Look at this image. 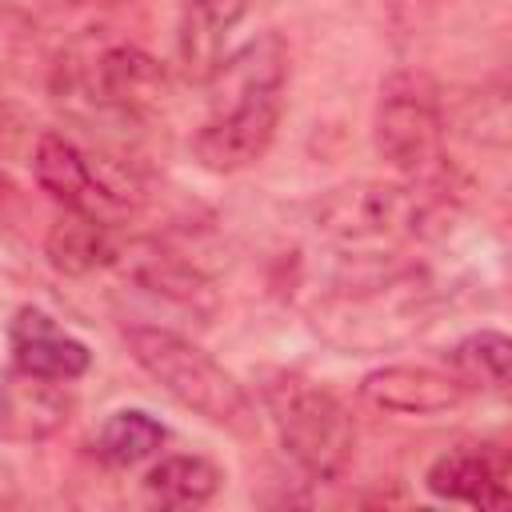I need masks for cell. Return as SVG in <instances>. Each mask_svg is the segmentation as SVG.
I'll return each instance as SVG.
<instances>
[{
	"label": "cell",
	"instance_id": "cell-1",
	"mask_svg": "<svg viewBox=\"0 0 512 512\" xmlns=\"http://www.w3.org/2000/svg\"><path fill=\"white\" fill-rule=\"evenodd\" d=\"M444 204V192L424 184H384V180H356L328 188L312 208V232L356 260H384L428 232L432 212Z\"/></svg>",
	"mask_w": 512,
	"mask_h": 512
},
{
	"label": "cell",
	"instance_id": "cell-2",
	"mask_svg": "<svg viewBox=\"0 0 512 512\" xmlns=\"http://www.w3.org/2000/svg\"><path fill=\"white\" fill-rule=\"evenodd\" d=\"M444 140H448V100L440 84L420 68L392 72L380 84L372 112V144L380 160L392 172L408 176L412 184L448 192Z\"/></svg>",
	"mask_w": 512,
	"mask_h": 512
},
{
	"label": "cell",
	"instance_id": "cell-3",
	"mask_svg": "<svg viewBox=\"0 0 512 512\" xmlns=\"http://www.w3.org/2000/svg\"><path fill=\"white\" fill-rule=\"evenodd\" d=\"M260 400L280 436V448L312 480H336L352 464L356 424L336 392L300 372L268 368L260 372Z\"/></svg>",
	"mask_w": 512,
	"mask_h": 512
},
{
	"label": "cell",
	"instance_id": "cell-4",
	"mask_svg": "<svg viewBox=\"0 0 512 512\" xmlns=\"http://www.w3.org/2000/svg\"><path fill=\"white\" fill-rule=\"evenodd\" d=\"M124 344H128L132 360L172 400H180L196 416H204L220 428H236V432H244L252 424V400H248L244 384L220 360H212L204 348H196L188 336L160 328V324H128Z\"/></svg>",
	"mask_w": 512,
	"mask_h": 512
},
{
	"label": "cell",
	"instance_id": "cell-5",
	"mask_svg": "<svg viewBox=\"0 0 512 512\" xmlns=\"http://www.w3.org/2000/svg\"><path fill=\"white\" fill-rule=\"evenodd\" d=\"M424 300H428V288L412 272H396L388 280L340 288L316 312V328H324V336L336 340V344H344V348H356V344H388L392 340L388 324H400L404 332L420 328Z\"/></svg>",
	"mask_w": 512,
	"mask_h": 512
},
{
	"label": "cell",
	"instance_id": "cell-6",
	"mask_svg": "<svg viewBox=\"0 0 512 512\" xmlns=\"http://www.w3.org/2000/svg\"><path fill=\"white\" fill-rule=\"evenodd\" d=\"M284 92H244L208 104V120L192 136V156L208 172H240L256 164L280 128Z\"/></svg>",
	"mask_w": 512,
	"mask_h": 512
},
{
	"label": "cell",
	"instance_id": "cell-7",
	"mask_svg": "<svg viewBox=\"0 0 512 512\" xmlns=\"http://www.w3.org/2000/svg\"><path fill=\"white\" fill-rule=\"evenodd\" d=\"M424 484L440 500L488 508V512H496L512 500L508 456H504V448H492V444H456V448L440 452L428 464Z\"/></svg>",
	"mask_w": 512,
	"mask_h": 512
},
{
	"label": "cell",
	"instance_id": "cell-8",
	"mask_svg": "<svg viewBox=\"0 0 512 512\" xmlns=\"http://www.w3.org/2000/svg\"><path fill=\"white\" fill-rule=\"evenodd\" d=\"M472 392L448 372L428 364H384L360 380V400L396 416H440L456 412Z\"/></svg>",
	"mask_w": 512,
	"mask_h": 512
},
{
	"label": "cell",
	"instance_id": "cell-9",
	"mask_svg": "<svg viewBox=\"0 0 512 512\" xmlns=\"http://www.w3.org/2000/svg\"><path fill=\"white\" fill-rule=\"evenodd\" d=\"M8 348H12V368L32 380L48 384H68L80 380L92 364V352L84 340L68 336L48 312L24 304L12 324H8Z\"/></svg>",
	"mask_w": 512,
	"mask_h": 512
},
{
	"label": "cell",
	"instance_id": "cell-10",
	"mask_svg": "<svg viewBox=\"0 0 512 512\" xmlns=\"http://www.w3.org/2000/svg\"><path fill=\"white\" fill-rule=\"evenodd\" d=\"M88 84L100 104L120 108V112H156L168 96L164 64L132 44L104 48L88 72Z\"/></svg>",
	"mask_w": 512,
	"mask_h": 512
},
{
	"label": "cell",
	"instance_id": "cell-11",
	"mask_svg": "<svg viewBox=\"0 0 512 512\" xmlns=\"http://www.w3.org/2000/svg\"><path fill=\"white\" fill-rule=\"evenodd\" d=\"M112 264H120L136 288H144V292H152V296H160V300H168L192 316L208 320L216 312V288L192 264H184V260H176L152 244H132V248L116 252Z\"/></svg>",
	"mask_w": 512,
	"mask_h": 512
},
{
	"label": "cell",
	"instance_id": "cell-12",
	"mask_svg": "<svg viewBox=\"0 0 512 512\" xmlns=\"http://www.w3.org/2000/svg\"><path fill=\"white\" fill-rule=\"evenodd\" d=\"M32 176L36 184L60 200L64 208H76V212H92L104 204V192H100V176H96V160L88 152H80L68 136L60 132H40L36 136V148H32Z\"/></svg>",
	"mask_w": 512,
	"mask_h": 512
},
{
	"label": "cell",
	"instance_id": "cell-13",
	"mask_svg": "<svg viewBox=\"0 0 512 512\" xmlns=\"http://www.w3.org/2000/svg\"><path fill=\"white\" fill-rule=\"evenodd\" d=\"M116 252L120 248H116L108 224L100 216L76 212V208H64V216L44 236V256L64 276H88V272L112 264Z\"/></svg>",
	"mask_w": 512,
	"mask_h": 512
},
{
	"label": "cell",
	"instance_id": "cell-14",
	"mask_svg": "<svg viewBox=\"0 0 512 512\" xmlns=\"http://www.w3.org/2000/svg\"><path fill=\"white\" fill-rule=\"evenodd\" d=\"M220 484L224 472L208 456H192V452L164 456L144 476V492L160 508H200L220 492Z\"/></svg>",
	"mask_w": 512,
	"mask_h": 512
},
{
	"label": "cell",
	"instance_id": "cell-15",
	"mask_svg": "<svg viewBox=\"0 0 512 512\" xmlns=\"http://www.w3.org/2000/svg\"><path fill=\"white\" fill-rule=\"evenodd\" d=\"M508 368H512V340L496 328H480L464 336L448 352V372L468 392H508Z\"/></svg>",
	"mask_w": 512,
	"mask_h": 512
},
{
	"label": "cell",
	"instance_id": "cell-16",
	"mask_svg": "<svg viewBox=\"0 0 512 512\" xmlns=\"http://www.w3.org/2000/svg\"><path fill=\"white\" fill-rule=\"evenodd\" d=\"M52 388L56 384L32 380V376H20L16 384L0 388V436L28 440V436H48L52 428H60L68 416H64V404Z\"/></svg>",
	"mask_w": 512,
	"mask_h": 512
},
{
	"label": "cell",
	"instance_id": "cell-17",
	"mask_svg": "<svg viewBox=\"0 0 512 512\" xmlns=\"http://www.w3.org/2000/svg\"><path fill=\"white\" fill-rule=\"evenodd\" d=\"M164 440H168V432L156 416H148L140 408H116L96 432V452L116 468H136V464L152 460L164 448Z\"/></svg>",
	"mask_w": 512,
	"mask_h": 512
},
{
	"label": "cell",
	"instance_id": "cell-18",
	"mask_svg": "<svg viewBox=\"0 0 512 512\" xmlns=\"http://www.w3.org/2000/svg\"><path fill=\"white\" fill-rule=\"evenodd\" d=\"M252 0H188V20L204 24L216 36H228L244 16H248Z\"/></svg>",
	"mask_w": 512,
	"mask_h": 512
},
{
	"label": "cell",
	"instance_id": "cell-19",
	"mask_svg": "<svg viewBox=\"0 0 512 512\" xmlns=\"http://www.w3.org/2000/svg\"><path fill=\"white\" fill-rule=\"evenodd\" d=\"M20 500V492H16V476H12V468L0 460V504H16Z\"/></svg>",
	"mask_w": 512,
	"mask_h": 512
}]
</instances>
